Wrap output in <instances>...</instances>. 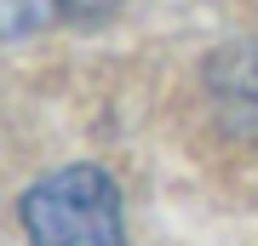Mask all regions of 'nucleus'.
<instances>
[{"label": "nucleus", "mask_w": 258, "mask_h": 246, "mask_svg": "<svg viewBox=\"0 0 258 246\" xmlns=\"http://www.w3.org/2000/svg\"><path fill=\"white\" fill-rule=\"evenodd\" d=\"M29 246H120V189L103 166H63L40 178L18 206Z\"/></svg>", "instance_id": "1"}, {"label": "nucleus", "mask_w": 258, "mask_h": 246, "mask_svg": "<svg viewBox=\"0 0 258 246\" xmlns=\"http://www.w3.org/2000/svg\"><path fill=\"white\" fill-rule=\"evenodd\" d=\"M0 12H6V35H29L46 18H57V0H0Z\"/></svg>", "instance_id": "2"}, {"label": "nucleus", "mask_w": 258, "mask_h": 246, "mask_svg": "<svg viewBox=\"0 0 258 246\" xmlns=\"http://www.w3.org/2000/svg\"><path fill=\"white\" fill-rule=\"evenodd\" d=\"M115 12H120V0H57V18H69V23H103Z\"/></svg>", "instance_id": "3"}]
</instances>
